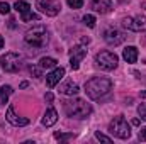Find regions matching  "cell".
<instances>
[{"mask_svg": "<svg viewBox=\"0 0 146 144\" xmlns=\"http://www.w3.org/2000/svg\"><path fill=\"white\" fill-rule=\"evenodd\" d=\"M110 90H112V81H110L109 78L95 76V78H90V80L85 83V93H87L88 98H92V100L102 98L104 95L109 93Z\"/></svg>", "mask_w": 146, "mask_h": 144, "instance_id": "cell-1", "label": "cell"}, {"mask_svg": "<svg viewBox=\"0 0 146 144\" xmlns=\"http://www.w3.org/2000/svg\"><path fill=\"white\" fill-rule=\"evenodd\" d=\"M65 112L68 117L73 119H85L92 114V105L82 98H72L65 102Z\"/></svg>", "mask_w": 146, "mask_h": 144, "instance_id": "cell-2", "label": "cell"}, {"mask_svg": "<svg viewBox=\"0 0 146 144\" xmlns=\"http://www.w3.org/2000/svg\"><path fill=\"white\" fill-rule=\"evenodd\" d=\"M24 39H26L27 44H31V46H34V48H42V46L48 44L49 34H48V31H46L44 26H34L33 29H29V31L26 32Z\"/></svg>", "mask_w": 146, "mask_h": 144, "instance_id": "cell-3", "label": "cell"}, {"mask_svg": "<svg viewBox=\"0 0 146 144\" xmlns=\"http://www.w3.org/2000/svg\"><path fill=\"white\" fill-rule=\"evenodd\" d=\"M109 132L114 137L129 139V136H131V126L127 124V120L122 115H119V117H114V120L109 124Z\"/></svg>", "mask_w": 146, "mask_h": 144, "instance_id": "cell-4", "label": "cell"}, {"mask_svg": "<svg viewBox=\"0 0 146 144\" xmlns=\"http://www.w3.org/2000/svg\"><path fill=\"white\" fill-rule=\"evenodd\" d=\"M117 61H119L117 54L115 53H110V51H102V53H99L95 56L97 66L100 70H104V71H110V70L117 68Z\"/></svg>", "mask_w": 146, "mask_h": 144, "instance_id": "cell-5", "label": "cell"}, {"mask_svg": "<svg viewBox=\"0 0 146 144\" xmlns=\"http://www.w3.org/2000/svg\"><path fill=\"white\" fill-rule=\"evenodd\" d=\"M21 61L22 58L17 53H5L3 56H0V65L3 68V71L7 73H15L21 70Z\"/></svg>", "mask_w": 146, "mask_h": 144, "instance_id": "cell-6", "label": "cell"}, {"mask_svg": "<svg viewBox=\"0 0 146 144\" xmlns=\"http://www.w3.org/2000/svg\"><path fill=\"white\" fill-rule=\"evenodd\" d=\"M36 7L46 15L54 17L61 10V2L60 0H36Z\"/></svg>", "mask_w": 146, "mask_h": 144, "instance_id": "cell-7", "label": "cell"}, {"mask_svg": "<svg viewBox=\"0 0 146 144\" xmlns=\"http://www.w3.org/2000/svg\"><path fill=\"white\" fill-rule=\"evenodd\" d=\"M124 27H127L129 31H134V32H141L146 31V17L143 15H136V17H126L122 20Z\"/></svg>", "mask_w": 146, "mask_h": 144, "instance_id": "cell-8", "label": "cell"}, {"mask_svg": "<svg viewBox=\"0 0 146 144\" xmlns=\"http://www.w3.org/2000/svg\"><path fill=\"white\" fill-rule=\"evenodd\" d=\"M87 56V49L83 46H75L70 51V66L72 70H78L80 68V61Z\"/></svg>", "mask_w": 146, "mask_h": 144, "instance_id": "cell-9", "label": "cell"}, {"mask_svg": "<svg viewBox=\"0 0 146 144\" xmlns=\"http://www.w3.org/2000/svg\"><path fill=\"white\" fill-rule=\"evenodd\" d=\"M104 39H106V42L110 44V46H119L126 39V36H124V32H121L117 29H107L104 32Z\"/></svg>", "mask_w": 146, "mask_h": 144, "instance_id": "cell-10", "label": "cell"}, {"mask_svg": "<svg viewBox=\"0 0 146 144\" xmlns=\"http://www.w3.org/2000/svg\"><path fill=\"white\" fill-rule=\"evenodd\" d=\"M63 76H65V68H61V66H60V68H54L53 71L46 76V85H48V88L56 87Z\"/></svg>", "mask_w": 146, "mask_h": 144, "instance_id": "cell-11", "label": "cell"}, {"mask_svg": "<svg viewBox=\"0 0 146 144\" xmlns=\"http://www.w3.org/2000/svg\"><path fill=\"white\" fill-rule=\"evenodd\" d=\"M90 9H94L99 14H109L112 10V2L110 0H90Z\"/></svg>", "mask_w": 146, "mask_h": 144, "instance_id": "cell-12", "label": "cell"}, {"mask_svg": "<svg viewBox=\"0 0 146 144\" xmlns=\"http://www.w3.org/2000/svg\"><path fill=\"white\" fill-rule=\"evenodd\" d=\"M7 120H9L12 126H27V124H29V119H26V117H17V115H15L12 105H9V108H7Z\"/></svg>", "mask_w": 146, "mask_h": 144, "instance_id": "cell-13", "label": "cell"}, {"mask_svg": "<svg viewBox=\"0 0 146 144\" xmlns=\"http://www.w3.org/2000/svg\"><path fill=\"white\" fill-rule=\"evenodd\" d=\"M60 92L61 93H65V95H76L78 92H80V88H78V85L75 83V81H72V80H66L65 83H61L60 85Z\"/></svg>", "mask_w": 146, "mask_h": 144, "instance_id": "cell-14", "label": "cell"}, {"mask_svg": "<svg viewBox=\"0 0 146 144\" xmlns=\"http://www.w3.org/2000/svg\"><path fill=\"white\" fill-rule=\"evenodd\" d=\"M56 120H58V112H56L53 107H49L48 110H46L44 117H42V126L51 127L53 124H56Z\"/></svg>", "mask_w": 146, "mask_h": 144, "instance_id": "cell-15", "label": "cell"}, {"mask_svg": "<svg viewBox=\"0 0 146 144\" xmlns=\"http://www.w3.org/2000/svg\"><path fill=\"white\" fill-rule=\"evenodd\" d=\"M122 58L127 61V63H136L138 61V49L134 46H127L124 51H122Z\"/></svg>", "mask_w": 146, "mask_h": 144, "instance_id": "cell-16", "label": "cell"}, {"mask_svg": "<svg viewBox=\"0 0 146 144\" xmlns=\"http://www.w3.org/2000/svg\"><path fill=\"white\" fill-rule=\"evenodd\" d=\"M12 92H14V90H12V87H9V85H5V87L0 88V107H3V105L7 104L9 95H10Z\"/></svg>", "mask_w": 146, "mask_h": 144, "instance_id": "cell-17", "label": "cell"}, {"mask_svg": "<svg viewBox=\"0 0 146 144\" xmlns=\"http://www.w3.org/2000/svg\"><path fill=\"white\" fill-rule=\"evenodd\" d=\"M56 59L54 58H41V61H39V66L42 68V70H49V68H56Z\"/></svg>", "mask_w": 146, "mask_h": 144, "instance_id": "cell-18", "label": "cell"}, {"mask_svg": "<svg viewBox=\"0 0 146 144\" xmlns=\"http://www.w3.org/2000/svg\"><path fill=\"white\" fill-rule=\"evenodd\" d=\"M14 9L19 12V14H24V12H29V9H31V5L27 3V2H22V0H17L15 2V5H14Z\"/></svg>", "mask_w": 146, "mask_h": 144, "instance_id": "cell-19", "label": "cell"}, {"mask_svg": "<svg viewBox=\"0 0 146 144\" xmlns=\"http://www.w3.org/2000/svg\"><path fill=\"white\" fill-rule=\"evenodd\" d=\"M21 19H22V22H29V20H37L39 15L33 14V12H24V14H21Z\"/></svg>", "mask_w": 146, "mask_h": 144, "instance_id": "cell-20", "label": "cell"}, {"mask_svg": "<svg viewBox=\"0 0 146 144\" xmlns=\"http://www.w3.org/2000/svg\"><path fill=\"white\" fill-rule=\"evenodd\" d=\"M75 137V134H65V132H54V139H58V141H70Z\"/></svg>", "mask_w": 146, "mask_h": 144, "instance_id": "cell-21", "label": "cell"}, {"mask_svg": "<svg viewBox=\"0 0 146 144\" xmlns=\"http://www.w3.org/2000/svg\"><path fill=\"white\" fill-rule=\"evenodd\" d=\"M83 24H85V26H88V27H95V17H94V15H90V14H88V15H85V17H83Z\"/></svg>", "mask_w": 146, "mask_h": 144, "instance_id": "cell-22", "label": "cell"}, {"mask_svg": "<svg viewBox=\"0 0 146 144\" xmlns=\"http://www.w3.org/2000/svg\"><path fill=\"white\" fill-rule=\"evenodd\" d=\"M95 137H97V139H99V141H102V143H112V137H109V136H106V134H102V132H99V131H97V132H95Z\"/></svg>", "mask_w": 146, "mask_h": 144, "instance_id": "cell-23", "label": "cell"}, {"mask_svg": "<svg viewBox=\"0 0 146 144\" xmlns=\"http://www.w3.org/2000/svg\"><path fill=\"white\" fill-rule=\"evenodd\" d=\"M66 2H68V5L72 9H80L83 5V0H66Z\"/></svg>", "mask_w": 146, "mask_h": 144, "instance_id": "cell-24", "label": "cell"}, {"mask_svg": "<svg viewBox=\"0 0 146 144\" xmlns=\"http://www.w3.org/2000/svg\"><path fill=\"white\" fill-rule=\"evenodd\" d=\"M29 71L33 73L36 78H39V76L42 75V68H41V66H31V68H29Z\"/></svg>", "mask_w": 146, "mask_h": 144, "instance_id": "cell-25", "label": "cell"}, {"mask_svg": "<svg viewBox=\"0 0 146 144\" xmlns=\"http://www.w3.org/2000/svg\"><path fill=\"white\" fill-rule=\"evenodd\" d=\"M138 114H139V117L146 120V104H141L139 107H138Z\"/></svg>", "mask_w": 146, "mask_h": 144, "instance_id": "cell-26", "label": "cell"}, {"mask_svg": "<svg viewBox=\"0 0 146 144\" xmlns=\"http://www.w3.org/2000/svg\"><path fill=\"white\" fill-rule=\"evenodd\" d=\"M10 12V7L7 2H0V14H9Z\"/></svg>", "mask_w": 146, "mask_h": 144, "instance_id": "cell-27", "label": "cell"}, {"mask_svg": "<svg viewBox=\"0 0 146 144\" xmlns=\"http://www.w3.org/2000/svg\"><path fill=\"white\" fill-rule=\"evenodd\" d=\"M138 137H139V141H146V127H141V129H139Z\"/></svg>", "mask_w": 146, "mask_h": 144, "instance_id": "cell-28", "label": "cell"}, {"mask_svg": "<svg viewBox=\"0 0 146 144\" xmlns=\"http://www.w3.org/2000/svg\"><path fill=\"white\" fill-rule=\"evenodd\" d=\"M48 102H53V93H46V97H44Z\"/></svg>", "mask_w": 146, "mask_h": 144, "instance_id": "cell-29", "label": "cell"}, {"mask_svg": "<svg viewBox=\"0 0 146 144\" xmlns=\"http://www.w3.org/2000/svg\"><path fill=\"white\" fill-rule=\"evenodd\" d=\"M21 88H27V81H22L21 83Z\"/></svg>", "mask_w": 146, "mask_h": 144, "instance_id": "cell-30", "label": "cell"}, {"mask_svg": "<svg viewBox=\"0 0 146 144\" xmlns=\"http://www.w3.org/2000/svg\"><path fill=\"white\" fill-rule=\"evenodd\" d=\"M133 126H139V119H134L133 120Z\"/></svg>", "mask_w": 146, "mask_h": 144, "instance_id": "cell-31", "label": "cell"}, {"mask_svg": "<svg viewBox=\"0 0 146 144\" xmlns=\"http://www.w3.org/2000/svg\"><path fill=\"white\" fill-rule=\"evenodd\" d=\"M2 48H3V37L0 36V49H2Z\"/></svg>", "mask_w": 146, "mask_h": 144, "instance_id": "cell-32", "label": "cell"}, {"mask_svg": "<svg viewBox=\"0 0 146 144\" xmlns=\"http://www.w3.org/2000/svg\"><path fill=\"white\" fill-rule=\"evenodd\" d=\"M145 9H146V5H145Z\"/></svg>", "mask_w": 146, "mask_h": 144, "instance_id": "cell-33", "label": "cell"}]
</instances>
